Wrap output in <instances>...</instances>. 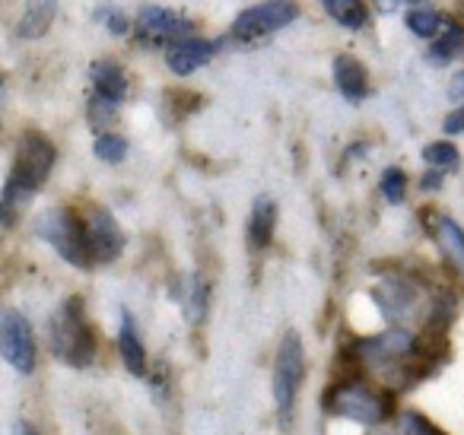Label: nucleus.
Returning <instances> with one entry per match:
<instances>
[{
    "label": "nucleus",
    "instance_id": "10",
    "mask_svg": "<svg viewBox=\"0 0 464 435\" xmlns=\"http://www.w3.org/2000/svg\"><path fill=\"white\" fill-rule=\"evenodd\" d=\"M420 299H423V293H420V286L411 276H385L382 286L375 289V302H379L382 314L388 321H401L407 314H413Z\"/></svg>",
    "mask_w": 464,
    "mask_h": 435
},
{
    "label": "nucleus",
    "instance_id": "5",
    "mask_svg": "<svg viewBox=\"0 0 464 435\" xmlns=\"http://www.w3.org/2000/svg\"><path fill=\"white\" fill-rule=\"evenodd\" d=\"M39 238H45L54 251L61 255V261H67L71 267L90 270V242H86V219H80L71 207H54V210L42 213L35 223Z\"/></svg>",
    "mask_w": 464,
    "mask_h": 435
},
{
    "label": "nucleus",
    "instance_id": "15",
    "mask_svg": "<svg viewBox=\"0 0 464 435\" xmlns=\"http://www.w3.org/2000/svg\"><path fill=\"white\" fill-rule=\"evenodd\" d=\"M54 16H58V0H26L20 20H16L14 35L20 42H35L52 29Z\"/></svg>",
    "mask_w": 464,
    "mask_h": 435
},
{
    "label": "nucleus",
    "instance_id": "20",
    "mask_svg": "<svg viewBox=\"0 0 464 435\" xmlns=\"http://www.w3.org/2000/svg\"><path fill=\"white\" fill-rule=\"evenodd\" d=\"M423 160L430 169H442V172H451V169L461 166V153H458L455 143L449 140H432L423 147Z\"/></svg>",
    "mask_w": 464,
    "mask_h": 435
},
{
    "label": "nucleus",
    "instance_id": "17",
    "mask_svg": "<svg viewBox=\"0 0 464 435\" xmlns=\"http://www.w3.org/2000/svg\"><path fill=\"white\" fill-rule=\"evenodd\" d=\"M274 229H277V204L267 194H261V198H255L252 213H248V245L255 251L271 248Z\"/></svg>",
    "mask_w": 464,
    "mask_h": 435
},
{
    "label": "nucleus",
    "instance_id": "29",
    "mask_svg": "<svg viewBox=\"0 0 464 435\" xmlns=\"http://www.w3.org/2000/svg\"><path fill=\"white\" fill-rule=\"evenodd\" d=\"M442 169H430V172L423 175V181H420V188L423 191H436V188H442Z\"/></svg>",
    "mask_w": 464,
    "mask_h": 435
},
{
    "label": "nucleus",
    "instance_id": "28",
    "mask_svg": "<svg viewBox=\"0 0 464 435\" xmlns=\"http://www.w3.org/2000/svg\"><path fill=\"white\" fill-rule=\"evenodd\" d=\"M449 99L451 102H458V99L464 102V71H458L455 77L449 80Z\"/></svg>",
    "mask_w": 464,
    "mask_h": 435
},
{
    "label": "nucleus",
    "instance_id": "4",
    "mask_svg": "<svg viewBox=\"0 0 464 435\" xmlns=\"http://www.w3.org/2000/svg\"><path fill=\"white\" fill-rule=\"evenodd\" d=\"M303 382H305V346L296 331H286L280 337L277 359H274V407H277L280 429L293 426Z\"/></svg>",
    "mask_w": 464,
    "mask_h": 435
},
{
    "label": "nucleus",
    "instance_id": "13",
    "mask_svg": "<svg viewBox=\"0 0 464 435\" xmlns=\"http://www.w3.org/2000/svg\"><path fill=\"white\" fill-rule=\"evenodd\" d=\"M331 73H334L337 92H341L347 102H362V99L369 96V71L360 58H353V54H337Z\"/></svg>",
    "mask_w": 464,
    "mask_h": 435
},
{
    "label": "nucleus",
    "instance_id": "9",
    "mask_svg": "<svg viewBox=\"0 0 464 435\" xmlns=\"http://www.w3.org/2000/svg\"><path fill=\"white\" fill-rule=\"evenodd\" d=\"M86 242H90L92 264H111V261H118L124 251V232L109 210L96 207V210H90V217H86Z\"/></svg>",
    "mask_w": 464,
    "mask_h": 435
},
{
    "label": "nucleus",
    "instance_id": "16",
    "mask_svg": "<svg viewBox=\"0 0 464 435\" xmlns=\"http://www.w3.org/2000/svg\"><path fill=\"white\" fill-rule=\"evenodd\" d=\"M430 232L436 236V245L442 248V255L449 257V264L464 274V229L445 213H432L430 217Z\"/></svg>",
    "mask_w": 464,
    "mask_h": 435
},
{
    "label": "nucleus",
    "instance_id": "30",
    "mask_svg": "<svg viewBox=\"0 0 464 435\" xmlns=\"http://www.w3.org/2000/svg\"><path fill=\"white\" fill-rule=\"evenodd\" d=\"M14 435H39V429H35L29 420H20V422L14 426Z\"/></svg>",
    "mask_w": 464,
    "mask_h": 435
},
{
    "label": "nucleus",
    "instance_id": "18",
    "mask_svg": "<svg viewBox=\"0 0 464 435\" xmlns=\"http://www.w3.org/2000/svg\"><path fill=\"white\" fill-rule=\"evenodd\" d=\"M322 10L343 29H362L369 23L366 0H318Z\"/></svg>",
    "mask_w": 464,
    "mask_h": 435
},
{
    "label": "nucleus",
    "instance_id": "27",
    "mask_svg": "<svg viewBox=\"0 0 464 435\" xmlns=\"http://www.w3.org/2000/svg\"><path fill=\"white\" fill-rule=\"evenodd\" d=\"M442 130H445V134H464V105H461V109H455L449 118H445Z\"/></svg>",
    "mask_w": 464,
    "mask_h": 435
},
{
    "label": "nucleus",
    "instance_id": "26",
    "mask_svg": "<svg viewBox=\"0 0 464 435\" xmlns=\"http://www.w3.org/2000/svg\"><path fill=\"white\" fill-rule=\"evenodd\" d=\"M99 20L109 26V33H115V35H128L130 33V20H128V14H121L118 7H102L99 10Z\"/></svg>",
    "mask_w": 464,
    "mask_h": 435
},
{
    "label": "nucleus",
    "instance_id": "6",
    "mask_svg": "<svg viewBox=\"0 0 464 435\" xmlns=\"http://www.w3.org/2000/svg\"><path fill=\"white\" fill-rule=\"evenodd\" d=\"M296 16H299L296 0H265V4H255V7L242 10L229 33L236 42H261L267 35L286 29Z\"/></svg>",
    "mask_w": 464,
    "mask_h": 435
},
{
    "label": "nucleus",
    "instance_id": "22",
    "mask_svg": "<svg viewBox=\"0 0 464 435\" xmlns=\"http://www.w3.org/2000/svg\"><path fill=\"white\" fill-rule=\"evenodd\" d=\"M92 153H96V160L109 162V166H118V162H124V156H128V140L118 134H99L96 143H92Z\"/></svg>",
    "mask_w": 464,
    "mask_h": 435
},
{
    "label": "nucleus",
    "instance_id": "21",
    "mask_svg": "<svg viewBox=\"0 0 464 435\" xmlns=\"http://www.w3.org/2000/svg\"><path fill=\"white\" fill-rule=\"evenodd\" d=\"M407 29H411L417 39L436 42L439 33L445 29V23H442V16H439L436 10H411V14H407Z\"/></svg>",
    "mask_w": 464,
    "mask_h": 435
},
{
    "label": "nucleus",
    "instance_id": "1",
    "mask_svg": "<svg viewBox=\"0 0 464 435\" xmlns=\"http://www.w3.org/2000/svg\"><path fill=\"white\" fill-rule=\"evenodd\" d=\"M54 160H58V150H54L52 137L42 134V130H23L20 143H16L14 169H10L4 198H0V213H4V226L7 229L16 223L20 207H26L29 198L52 179Z\"/></svg>",
    "mask_w": 464,
    "mask_h": 435
},
{
    "label": "nucleus",
    "instance_id": "31",
    "mask_svg": "<svg viewBox=\"0 0 464 435\" xmlns=\"http://www.w3.org/2000/svg\"><path fill=\"white\" fill-rule=\"evenodd\" d=\"M407 4H423V0H407Z\"/></svg>",
    "mask_w": 464,
    "mask_h": 435
},
{
    "label": "nucleus",
    "instance_id": "11",
    "mask_svg": "<svg viewBox=\"0 0 464 435\" xmlns=\"http://www.w3.org/2000/svg\"><path fill=\"white\" fill-rule=\"evenodd\" d=\"M213 54H217V45H213V42L194 39V35H188V39H181V42H175V45H169L166 67L172 73H179V77H188V73H194L198 67L210 64Z\"/></svg>",
    "mask_w": 464,
    "mask_h": 435
},
{
    "label": "nucleus",
    "instance_id": "19",
    "mask_svg": "<svg viewBox=\"0 0 464 435\" xmlns=\"http://www.w3.org/2000/svg\"><path fill=\"white\" fill-rule=\"evenodd\" d=\"M458 54H464V26L449 23V26L439 33V39L432 42L430 61H432V64H451Z\"/></svg>",
    "mask_w": 464,
    "mask_h": 435
},
{
    "label": "nucleus",
    "instance_id": "23",
    "mask_svg": "<svg viewBox=\"0 0 464 435\" xmlns=\"http://www.w3.org/2000/svg\"><path fill=\"white\" fill-rule=\"evenodd\" d=\"M379 191H382V198H385L388 204H401V200H404V194H407V175L401 172L398 166L385 169V172H382V181H379Z\"/></svg>",
    "mask_w": 464,
    "mask_h": 435
},
{
    "label": "nucleus",
    "instance_id": "24",
    "mask_svg": "<svg viewBox=\"0 0 464 435\" xmlns=\"http://www.w3.org/2000/svg\"><path fill=\"white\" fill-rule=\"evenodd\" d=\"M401 426H404L407 435H445L436 422L426 420V416L417 413V410H407V413L401 416Z\"/></svg>",
    "mask_w": 464,
    "mask_h": 435
},
{
    "label": "nucleus",
    "instance_id": "7",
    "mask_svg": "<svg viewBox=\"0 0 464 435\" xmlns=\"http://www.w3.org/2000/svg\"><path fill=\"white\" fill-rule=\"evenodd\" d=\"M0 353L20 375H33L39 365V343H35L33 324L26 314L10 305L0 312Z\"/></svg>",
    "mask_w": 464,
    "mask_h": 435
},
{
    "label": "nucleus",
    "instance_id": "3",
    "mask_svg": "<svg viewBox=\"0 0 464 435\" xmlns=\"http://www.w3.org/2000/svg\"><path fill=\"white\" fill-rule=\"evenodd\" d=\"M324 410L337 420H350L356 426H382L392 416V391L372 388L362 378H341L324 391Z\"/></svg>",
    "mask_w": 464,
    "mask_h": 435
},
{
    "label": "nucleus",
    "instance_id": "25",
    "mask_svg": "<svg viewBox=\"0 0 464 435\" xmlns=\"http://www.w3.org/2000/svg\"><path fill=\"white\" fill-rule=\"evenodd\" d=\"M188 314H191L194 324H200L207 314V280H200V276H194L191 283V295H188Z\"/></svg>",
    "mask_w": 464,
    "mask_h": 435
},
{
    "label": "nucleus",
    "instance_id": "8",
    "mask_svg": "<svg viewBox=\"0 0 464 435\" xmlns=\"http://www.w3.org/2000/svg\"><path fill=\"white\" fill-rule=\"evenodd\" d=\"M137 39L143 45H175V42L188 39L194 33V23L179 16L169 7H143L137 14V26H134Z\"/></svg>",
    "mask_w": 464,
    "mask_h": 435
},
{
    "label": "nucleus",
    "instance_id": "14",
    "mask_svg": "<svg viewBox=\"0 0 464 435\" xmlns=\"http://www.w3.org/2000/svg\"><path fill=\"white\" fill-rule=\"evenodd\" d=\"M90 77H92V99L96 102H105L111 109H118L124 102V96H128V77H124V71L115 61H96Z\"/></svg>",
    "mask_w": 464,
    "mask_h": 435
},
{
    "label": "nucleus",
    "instance_id": "2",
    "mask_svg": "<svg viewBox=\"0 0 464 435\" xmlns=\"http://www.w3.org/2000/svg\"><path fill=\"white\" fill-rule=\"evenodd\" d=\"M48 343L52 353L71 369H90L96 362L99 340L80 295H67L48 318Z\"/></svg>",
    "mask_w": 464,
    "mask_h": 435
},
{
    "label": "nucleus",
    "instance_id": "12",
    "mask_svg": "<svg viewBox=\"0 0 464 435\" xmlns=\"http://www.w3.org/2000/svg\"><path fill=\"white\" fill-rule=\"evenodd\" d=\"M118 356H121L124 369H128L134 378L150 375V359H147V350H143V337H140V331H137V321H134V314H130L128 308L121 312V331H118Z\"/></svg>",
    "mask_w": 464,
    "mask_h": 435
}]
</instances>
